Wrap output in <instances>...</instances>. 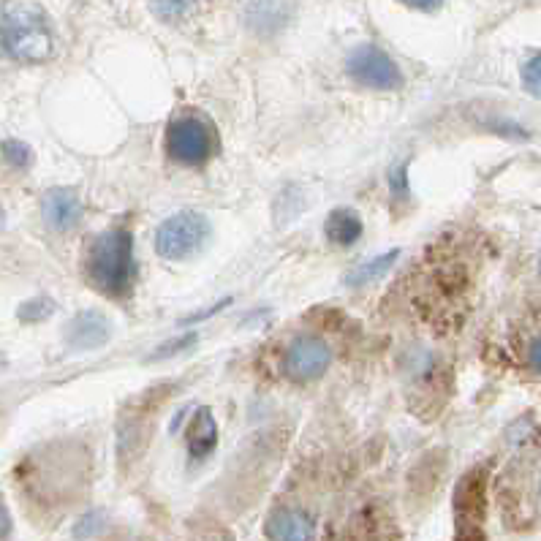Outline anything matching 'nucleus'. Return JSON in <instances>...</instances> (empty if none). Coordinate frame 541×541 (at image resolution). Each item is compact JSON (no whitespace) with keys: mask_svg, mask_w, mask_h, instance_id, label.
I'll return each instance as SVG.
<instances>
[{"mask_svg":"<svg viewBox=\"0 0 541 541\" xmlns=\"http://www.w3.org/2000/svg\"><path fill=\"white\" fill-rule=\"evenodd\" d=\"M0 55L20 63H41L52 55V30L44 11L14 0L0 11Z\"/></svg>","mask_w":541,"mask_h":541,"instance_id":"nucleus-1","label":"nucleus"},{"mask_svg":"<svg viewBox=\"0 0 541 541\" xmlns=\"http://www.w3.org/2000/svg\"><path fill=\"white\" fill-rule=\"evenodd\" d=\"M134 278V237L126 229H112L96 237L87 253V281L107 297H123Z\"/></svg>","mask_w":541,"mask_h":541,"instance_id":"nucleus-2","label":"nucleus"},{"mask_svg":"<svg viewBox=\"0 0 541 541\" xmlns=\"http://www.w3.org/2000/svg\"><path fill=\"white\" fill-rule=\"evenodd\" d=\"M218 139L213 123L204 115L174 117L166 134V153L183 166H202L213 158Z\"/></svg>","mask_w":541,"mask_h":541,"instance_id":"nucleus-3","label":"nucleus"},{"mask_svg":"<svg viewBox=\"0 0 541 541\" xmlns=\"http://www.w3.org/2000/svg\"><path fill=\"white\" fill-rule=\"evenodd\" d=\"M210 240V221L202 213L183 210L169 215L158 232H155V251L166 261L191 259L196 251H202L204 242Z\"/></svg>","mask_w":541,"mask_h":541,"instance_id":"nucleus-4","label":"nucleus"},{"mask_svg":"<svg viewBox=\"0 0 541 541\" xmlns=\"http://www.w3.org/2000/svg\"><path fill=\"white\" fill-rule=\"evenodd\" d=\"M348 77L357 85L370 87V90H397L403 87V74L384 49L373 44H362L346 58Z\"/></svg>","mask_w":541,"mask_h":541,"instance_id":"nucleus-5","label":"nucleus"},{"mask_svg":"<svg viewBox=\"0 0 541 541\" xmlns=\"http://www.w3.org/2000/svg\"><path fill=\"white\" fill-rule=\"evenodd\" d=\"M487 465H476L460 479L455 490V531L460 528H484L487 517Z\"/></svg>","mask_w":541,"mask_h":541,"instance_id":"nucleus-6","label":"nucleus"},{"mask_svg":"<svg viewBox=\"0 0 541 541\" xmlns=\"http://www.w3.org/2000/svg\"><path fill=\"white\" fill-rule=\"evenodd\" d=\"M329 362H332V351L316 335H300L286 351V373L294 381H302V384L324 376Z\"/></svg>","mask_w":541,"mask_h":541,"instance_id":"nucleus-7","label":"nucleus"},{"mask_svg":"<svg viewBox=\"0 0 541 541\" xmlns=\"http://www.w3.org/2000/svg\"><path fill=\"white\" fill-rule=\"evenodd\" d=\"M41 213L52 232H71L82 221V202L71 188H52L41 199Z\"/></svg>","mask_w":541,"mask_h":541,"instance_id":"nucleus-8","label":"nucleus"},{"mask_svg":"<svg viewBox=\"0 0 541 541\" xmlns=\"http://www.w3.org/2000/svg\"><path fill=\"white\" fill-rule=\"evenodd\" d=\"M112 338V324L104 313L98 310H85L79 313L77 319L68 324L66 343L77 351H93L101 348L107 340Z\"/></svg>","mask_w":541,"mask_h":541,"instance_id":"nucleus-9","label":"nucleus"},{"mask_svg":"<svg viewBox=\"0 0 541 541\" xmlns=\"http://www.w3.org/2000/svg\"><path fill=\"white\" fill-rule=\"evenodd\" d=\"M313 531V517L302 509H275L264 522V533L270 541H310Z\"/></svg>","mask_w":541,"mask_h":541,"instance_id":"nucleus-10","label":"nucleus"},{"mask_svg":"<svg viewBox=\"0 0 541 541\" xmlns=\"http://www.w3.org/2000/svg\"><path fill=\"white\" fill-rule=\"evenodd\" d=\"M188 452L194 460H204L207 455H213V449L218 446V422L210 408H199L188 425Z\"/></svg>","mask_w":541,"mask_h":541,"instance_id":"nucleus-11","label":"nucleus"},{"mask_svg":"<svg viewBox=\"0 0 541 541\" xmlns=\"http://www.w3.org/2000/svg\"><path fill=\"white\" fill-rule=\"evenodd\" d=\"M362 218H359L357 210L351 207H335L332 213L327 215V223H324V232H327V240L346 248V245H354V242L362 237Z\"/></svg>","mask_w":541,"mask_h":541,"instance_id":"nucleus-12","label":"nucleus"},{"mask_svg":"<svg viewBox=\"0 0 541 541\" xmlns=\"http://www.w3.org/2000/svg\"><path fill=\"white\" fill-rule=\"evenodd\" d=\"M289 20V0H251L248 25L259 33H272Z\"/></svg>","mask_w":541,"mask_h":541,"instance_id":"nucleus-13","label":"nucleus"},{"mask_svg":"<svg viewBox=\"0 0 541 541\" xmlns=\"http://www.w3.org/2000/svg\"><path fill=\"white\" fill-rule=\"evenodd\" d=\"M397 256H400V251H387V253H381V256H376V259L359 264L357 270H351L346 275V286L359 289V286H370V283L381 281V278H384V275L395 267Z\"/></svg>","mask_w":541,"mask_h":541,"instance_id":"nucleus-14","label":"nucleus"},{"mask_svg":"<svg viewBox=\"0 0 541 541\" xmlns=\"http://www.w3.org/2000/svg\"><path fill=\"white\" fill-rule=\"evenodd\" d=\"M389 191L395 202H408L411 199V185H408V161H400L389 169Z\"/></svg>","mask_w":541,"mask_h":541,"instance_id":"nucleus-15","label":"nucleus"},{"mask_svg":"<svg viewBox=\"0 0 541 541\" xmlns=\"http://www.w3.org/2000/svg\"><path fill=\"white\" fill-rule=\"evenodd\" d=\"M191 9H194V0H153V11L164 22L183 20Z\"/></svg>","mask_w":541,"mask_h":541,"instance_id":"nucleus-16","label":"nucleus"},{"mask_svg":"<svg viewBox=\"0 0 541 541\" xmlns=\"http://www.w3.org/2000/svg\"><path fill=\"white\" fill-rule=\"evenodd\" d=\"M0 150H3V158L11 166H17V169H25V166L33 164V150L25 142H20V139H6Z\"/></svg>","mask_w":541,"mask_h":541,"instance_id":"nucleus-17","label":"nucleus"},{"mask_svg":"<svg viewBox=\"0 0 541 541\" xmlns=\"http://www.w3.org/2000/svg\"><path fill=\"white\" fill-rule=\"evenodd\" d=\"M52 313H55V302L39 297V300H30V302H25V305H22V308H20V321H25V324H36V321L49 319Z\"/></svg>","mask_w":541,"mask_h":541,"instance_id":"nucleus-18","label":"nucleus"},{"mask_svg":"<svg viewBox=\"0 0 541 541\" xmlns=\"http://www.w3.org/2000/svg\"><path fill=\"white\" fill-rule=\"evenodd\" d=\"M522 87H525L531 96L541 98V52H536L533 58L525 60V66H522Z\"/></svg>","mask_w":541,"mask_h":541,"instance_id":"nucleus-19","label":"nucleus"},{"mask_svg":"<svg viewBox=\"0 0 541 541\" xmlns=\"http://www.w3.org/2000/svg\"><path fill=\"white\" fill-rule=\"evenodd\" d=\"M196 340H199V335H196V332H188V335H180V338L169 340V343H164V346L155 351L153 357H150V362H155V359L174 357V354H180V351H185L188 346H194Z\"/></svg>","mask_w":541,"mask_h":541,"instance_id":"nucleus-20","label":"nucleus"},{"mask_svg":"<svg viewBox=\"0 0 541 541\" xmlns=\"http://www.w3.org/2000/svg\"><path fill=\"white\" fill-rule=\"evenodd\" d=\"M104 522H107V517H104V512H90L85 514L82 520L77 522V528H74V536L77 539H87V536H96L101 528H104Z\"/></svg>","mask_w":541,"mask_h":541,"instance_id":"nucleus-21","label":"nucleus"},{"mask_svg":"<svg viewBox=\"0 0 541 541\" xmlns=\"http://www.w3.org/2000/svg\"><path fill=\"white\" fill-rule=\"evenodd\" d=\"M528 365H531L536 373H541V335L533 338L531 346H528Z\"/></svg>","mask_w":541,"mask_h":541,"instance_id":"nucleus-22","label":"nucleus"},{"mask_svg":"<svg viewBox=\"0 0 541 541\" xmlns=\"http://www.w3.org/2000/svg\"><path fill=\"white\" fill-rule=\"evenodd\" d=\"M455 541H487L484 528H460L455 531Z\"/></svg>","mask_w":541,"mask_h":541,"instance_id":"nucleus-23","label":"nucleus"},{"mask_svg":"<svg viewBox=\"0 0 541 541\" xmlns=\"http://www.w3.org/2000/svg\"><path fill=\"white\" fill-rule=\"evenodd\" d=\"M229 302H232V300H223V302H218V305H213V308H210V310H204V313H194V316H185L183 324H194V321L210 319V316H213V313H218V310H221V308H226V305H229Z\"/></svg>","mask_w":541,"mask_h":541,"instance_id":"nucleus-24","label":"nucleus"},{"mask_svg":"<svg viewBox=\"0 0 541 541\" xmlns=\"http://www.w3.org/2000/svg\"><path fill=\"white\" fill-rule=\"evenodd\" d=\"M406 6H411V9H419V11H433L441 6V0H403Z\"/></svg>","mask_w":541,"mask_h":541,"instance_id":"nucleus-25","label":"nucleus"},{"mask_svg":"<svg viewBox=\"0 0 541 541\" xmlns=\"http://www.w3.org/2000/svg\"><path fill=\"white\" fill-rule=\"evenodd\" d=\"M11 531V517H9V509L3 506V501H0V541L6 539Z\"/></svg>","mask_w":541,"mask_h":541,"instance_id":"nucleus-26","label":"nucleus"},{"mask_svg":"<svg viewBox=\"0 0 541 541\" xmlns=\"http://www.w3.org/2000/svg\"><path fill=\"white\" fill-rule=\"evenodd\" d=\"M3 223H6V213H3V204H0V229H3Z\"/></svg>","mask_w":541,"mask_h":541,"instance_id":"nucleus-27","label":"nucleus"},{"mask_svg":"<svg viewBox=\"0 0 541 541\" xmlns=\"http://www.w3.org/2000/svg\"><path fill=\"white\" fill-rule=\"evenodd\" d=\"M539 501H541V482H539Z\"/></svg>","mask_w":541,"mask_h":541,"instance_id":"nucleus-28","label":"nucleus"}]
</instances>
